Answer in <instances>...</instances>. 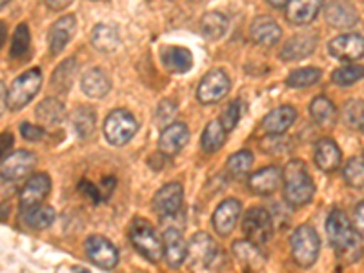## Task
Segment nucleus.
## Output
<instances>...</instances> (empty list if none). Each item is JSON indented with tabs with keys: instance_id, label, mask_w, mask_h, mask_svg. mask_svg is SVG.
I'll use <instances>...</instances> for the list:
<instances>
[{
	"instance_id": "obj_10",
	"label": "nucleus",
	"mask_w": 364,
	"mask_h": 273,
	"mask_svg": "<svg viewBox=\"0 0 364 273\" xmlns=\"http://www.w3.org/2000/svg\"><path fill=\"white\" fill-rule=\"evenodd\" d=\"M86 255L95 266L102 269H113L119 264V250L112 240L102 235H91L86 240Z\"/></svg>"
},
{
	"instance_id": "obj_37",
	"label": "nucleus",
	"mask_w": 364,
	"mask_h": 273,
	"mask_svg": "<svg viewBox=\"0 0 364 273\" xmlns=\"http://www.w3.org/2000/svg\"><path fill=\"white\" fill-rule=\"evenodd\" d=\"M75 71H77V63L75 58H68L64 60L60 66L57 68V71L53 73V87L60 93H66L71 87V82H73Z\"/></svg>"
},
{
	"instance_id": "obj_6",
	"label": "nucleus",
	"mask_w": 364,
	"mask_h": 273,
	"mask_svg": "<svg viewBox=\"0 0 364 273\" xmlns=\"http://www.w3.org/2000/svg\"><path fill=\"white\" fill-rule=\"evenodd\" d=\"M139 132V122L128 109H113L104 120V135L109 144L124 146Z\"/></svg>"
},
{
	"instance_id": "obj_15",
	"label": "nucleus",
	"mask_w": 364,
	"mask_h": 273,
	"mask_svg": "<svg viewBox=\"0 0 364 273\" xmlns=\"http://www.w3.org/2000/svg\"><path fill=\"white\" fill-rule=\"evenodd\" d=\"M282 181H284V173H282L281 168H277V166H266V168L255 171L248 178V188L252 193L268 197V195H273L281 188Z\"/></svg>"
},
{
	"instance_id": "obj_1",
	"label": "nucleus",
	"mask_w": 364,
	"mask_h": 273,
	"mask_svg": "<svg viewBox=\"0 0 364 273\" xmlns=\"http://www.w3.org/2000/svg\"><path fill=\"white\" fill-rule=\"evenodd\" d=\"M326 233L337 257H339V261H343L344 264H352V262L359 261L360 255H363V242H360L359 232L350 223L344 211H330L326 219Z\"/></svg>"
},
{
	"instance_id": "obj_30",
	"label": "nucleus",
	"mask_w": 364,
	"mask_h": 273,
	"mask_svg": "<svg viewBox=\"0 0 364 273\" xmlns=\"http://www.w3.org/2000/svg\"><path fill=\"white\" fill-rule=\"evenodd\" d=\"M35 117L41 122V126H58L66 119V108H64V104L58 99L48 97V99L38 104Z\"/></svg>"
},
{
	"instance_id": "obj_7",
	"label": "nucleus",
	"mask_w": 364,
	"mask_h": 273,
	"mask_svg": "<svg viewBox=\"0 0 364 273\" xmlns=\"http://www.w3.org/2000/svg\"><path fill=\"white\" fill-rule=\"evenodd\" d=\"M230 87H232V82L228 73L217 68V70L208 71L200 79L199 87H197V99L206 106H211V104L220 102L230 93Z\"/></svg>"
},
{
	"instance_id": "obj_24",
	"label": "nucleus",
	"mask_w": 364,
	"mask_h": 273,
	"mask_svg": "<svg viewBox=\"0 0 364 273\" xmlns=\"http://www.w3.org/2000/svg\"><path fill=\"white\" fill-rule=\"evenodd\" d=\"M297 119V112L294 106H279V108L272 109L268 115L262 120V129L268 135H282L286 129L290 128Z\"/></svg>"
},
{
	"instance_id": "obj_45",
	"label": "nucleus",
	"mask_w": 364,
	"mask_h": 273,
	"mask_svg": "<svg viewBox=\"0 0 364 273\" xmlns=\"http://www.w3.org/2000/svg\"><path fill=\"white\" fill-rule=\"evenodd\" d=\"M353 226L359 232V235L364 239V203H360L355 210V219H353Z\"/></svg>"
},
{
	"instance_id": "obj_3",
	"label": "nucleus",
	"mask_w": 364,
	"mask_h": 273,
	"mask_svg": "<svg viewBox=\"0 0 364 273\" xmlns=\"http://www.w3.org/2000/svg\"><path fill=\"white\" fill-rule=\"evenodd\" d=\"M129 242L133 248L144 257L146 261L157 264L161 259H164V242L159 239L155 228L146 219H135L129 226Z\"/></svg>"
},
{
	"instance_id": "obj_33",
	"label": "nucleus",
	"mask_w": 364,
	"mask_h": 273,
	"mask_svg": "<svg viewBox=\"0 0 364 273\" xmlns=\"http://www.w3.org/2000/svg\"><path fill=\"white\" fill-rule=\"evenodd\" d=\"M200 31L208 41H219L228 31V18L219 11L206 13L200 21Z\"/></svg>"
},
{
	"instance_id": "obj_41",
	"label": "nucleus",
	"mask_w": 364,
	"mask_h": 273,
	"mask_svg": "<svg viewBox=\"0 0 364 273\" xmlns=\"http://www.w3.org/2000/svg\"><path fill=\"white\" fill-rule=\"evenodd\" d=\"M29 46H31V35H29V28L26 24H18L15 33H13L11 41V50H9V55L13 58H21L24 57L29 51Z\"/></svg>"
},
{
	"instance_id": "obj_49",
	"label": "nucleus",
	"mask_w": 364,
	"mask_h": 273,
	"mask_svg": "<svg viewBox=\"0 0 364 273\" xmlns=\"http://www.w3.org/2000/svg\"><path fill=\"white\" fill-rule=\"evenodd\" d=\"M360 129L364 132V113H363V119H360Z\"/></svg>"
},
{
	"instance_id": "obj_21",
	"label": "nucleus",
	"mask_w": 364,
	"mask_h": 273,
	"mask_svg": "<svg viewBox=\"0 0 364 273\" xmlns=\"http://www.w3.org/2000/svg\"><path fill=\"white\" fill-rule=\"evenodd\" d=\"M240 203L237 199H226L217 206V210L213 211V228L220 237H228L233 232L237 220L240 217Z\"/></svg>"
},
{
	"instance_id": "obj_8",
	"label": "nucleus",
	"mask_w": 364,
	"mask_h": 273,
	"mask_svg": "<svg viewBox=\"0 0 364 273\" xmlns=\"http://www.w3.org/2000/svg\"><path fill=\"white\" fill-rule=\"evenodd\" d=\"M217 255V242L208 233L199 232L188 242V266L190 269H208Z\"/></svg>"
},
{
	"instance_id": "obj_4",
	"label": "nucleus",
	"mask_w": 364,
	"mask_h": 273,
	"mask_svg": "<svg viewBox=\"0 0 364 273\" xmlns=\"http://www.w3.org/2000/svg\"><path fill=\"white\" fill-rule=\"evenodd\" d=\"M42 86V71L38 68L24 71L18 75L17 79L13 80L9 93L6 97V106L9 112H18V109L26 108L31 100L37 97Z\"/></svg>"
},
{
	"instance_id": "obj_31",
	"label": "nucleus",
	"mask_w": 364,
	"mask_h": 273,
	"mask_svg": "<svg viewBox=\"0 0 364 273\" xmlns=\"http://www.w3.org/2000/svg\"><path fill=\"white\" fill-rule=\"evenodd\" d=\"M310 117L315 124L321 126V128H330V126L336 124L337 108L333 106V102H331L328 97L318 95L311 100Z\"/></svg>"
},
{
	"instance_id": "obj_19",
	"label": "nucleus",
	"mask_w": 364,
	"mask_h": 273,
	"mask_svg": "<svg viewBox=\"0 0 364 273\" xmlns=\"http://www.w3.org/2000/svg\"><path fill=\"white\" fill-rule=\"evenodd\" d=\"M233 255H235L239 266L246 269V272H259L266 266V257L261 252L259 245L252 242L250 239L235 240L232 248Z\"/></svg>"
},
{
	"instance_id": "obj_20",
	"label": "nucleus",
	"mask_w": 364,
	"mask_h": 273,
	"mask_svg": "<svg viewBox=\"0 0 364 273\" xmlns=\"http://www.w3.org/2000/svg\"><path fill=\"white\" fill-rule=\"evenodd\" d=\"M317 48V35L315 33H301L294 35L284 42V48L281 51V58L284 63H295L302 58L310 57Z\"/></svg>"
},
{
	"instance_id": "obj_38",
	"label": "nucleus",
	"mask_w": 364,
	"mask_h": 273,
	"mask_svg": "<svg viewBox=\"0 0 364 273\" xmlns=\"http://www.w3.org/2000/svg\"><path fill=\"white\" fill-rule=\"evenodd\" d=\"M360 79H364V66H359V64L337 68L331 73V82L337 84V86H353Z\"/></svg>"
},
{
	"instance_id": "obj_43",
	"label": "nucleus",
	"mask_w": 364,
	"mask_h": 273,
	"mask_svg": "<svg viewBox=\"0 0 364 273\" xmlns=\"http://www.w3.org/2000/svg\"><path fill=\"white\" fill-rule=\"evenodd\" d=\"M240 109H242V104H240V100H233V102H230V106L226 108V112L223 113V117H220V122L224 124L226 132H232V129H235V126L239 124Z\"/></svg>"
},
{
	"instance_id": "obj_42",
	"label": "nucleus",
	"mask_w": 364,
	"mask_h": 273,
	"mask_svg": "<svg viewBox=\"0 0 364 273\" xmlns=\"http://www.w3.org/2000/svg\"><path fill=\"white\" fill-rule=\"evenodd\" d=\"M364 113V102L360 100H353L348 102L343 109V120L350 128H360V119Z\"/></svg>"
},
{
	"instance_id": "obj_29",
	"label": "nucleus",
	"mask_w": 364,
	"mask_h": 273,
	"mask_svg": "<svg viewBox=\"0 0 364 273\" xmlns=\"http://www.w3.org/2000/svg\"><path fill=\"white\" fill-rule=\"evenodd\" d=\"M119 42V29L112 24H99L91 31V44L100 53H112V51H115Z\"/></svg>"
},
{
	"instance_id": "obj_14",
	"label": "nucleus",
	"mask_w": 364,
	"mask_h": 273,
	"mask_svg": "<svg viewBox=\"0 0 364 273\" xmlns=\"http://www.w3.org/2000/svg\"><path fill=\"white\" fill-rule=\"evenodd\" d=\"M328 51L331 57L339 58V60L355 63L364 57V37L357 33L339 35L328 44Z\"/></svg>"
},
{
	"instance_id": "obj_23",
	"label": "nucleus",
	"mask_w": 364,
	"mask_h": 273,
	"mask_svg": "<svg viewBox=\"0 0 364 273\" xmlns=\"http://www.w3.org/2000/svg\"><path fill=\"white\" fill-rule=\"evenodd\" d=\"M314 159L318 170L330 173V171L339 170L343 154H341V148L337 146V142L333 139H321L315 144Z\"/></svg>"
},
{
	"instance_id": "obj_44",
	"label": "nucleus",
	"mask_w": 364,
	"mask_h": 273,
	"mask_svg": "<svg viewBox=\"0 0 364 273\" xmlns=\"http://www.w3.org/2000/svg\"><path fill=\"white\" fill-rule=\"evenodd\" d=\"M21 135L24 136L26 141L37 142L44 136V126H33V124H29V122H22Z\"/></svg>"
},
{
	"instance_id": "obj_48",
	"label": "nucleus",
	"mask_w": 364,
	"mask_h": 273,
	"mask_svg": "<svg viewBox=\"0 0 364 273\" xmlns=\"http://www.w3.org/2000/svg\"><path fill=\"white\" fill-rule=\"evenodd\" d=\"M288 2H290V0H268V4L275 9L286 8V4H288Z\"/></svg>"
},
{
	"instance_id": "obj_11",
	"label": "nucleus",
	"mask_w": 364,
	"mask_h": 273,
	"mask_svg": "<svg viewBox=\"0 0 364 273\" xmlns=\"http://www.w3.org/2000/svg\"><path fill=\"white\" fill-rule=\"evenodd\" d=\"M182 199H184V190L178 182L164 184L154 197V210L161 219L166 217H175L182 210Z\"/></svg>"
},
{
	"instance_id": "obj_39",
	"label": "nucleus",
	"mask_w": 364,
	"mask_h": 273,
	"mask_svg": "<svg viewBox=\"0 0 364 273\" xmlns=\"http://www.w3.org/2000/svg\"><path fill=\"white\" fill-rule=\"evenodd\" d=\"M344 181H346L348 186L364 188V157H353L346 162L343 170Z\"/></svg>"
},
{
	"instance_id": "obj_22",
	"label": "nucleus",
	"mask_w": 364,
	"mask_h": 273,
	"mask_svg": "<svg viewBox=\"0 0 364 273\" xmlns=\"http://www.w3.org/2000/svg\"><path fill=\"white\" fill-rule=\"evenodd\" d=\"M250 33H252L253 42H257L259 46H264V48H272V46L281 41L282 29L275 18L268 17V15H261V17H257L253 21Z\"/></svg>"
},
{
	"instance_id": "obj_9",
	"label": "nucleus",
	"mask_w": 364,
	"mask_h": 273,
	"mask_svg": "<svg viewBox=\"0 0 364 273\" xmlns=\"http://www.w3.org/2000/svg\"><path fill=\"white\" fill-rule=\"evenodd\" d=\"M242 232L246 239H250L255 245L262 246L272 239L273 233V220L268 210L264 208H252L242 219Z\"/></svg>"
},
{
	"instance_id": "obj_16",
	"label": "nucleus",
	"mask_w": 364,
	"mask_h": 273,
	"mask_svg": "<svg viewBox=\"0 0 364 273\" xmlns=\"http://www.w3.org/2000/svg\"><path fill=\"white\" fill-rule=\"evenodd\" d=\"M190 141V129L182 122H173L162 129L159 136V151L166 157H175Z\"/></svg>"
},
{
	"instance_id": "obj_47",
	"label": "nucleus",
	"mask_w": 364,
	"mask_h": 273,
	"mask_svg": "<svg viewBox=\"0 0 364 273\" xmlns=\"http://www.w3.org/2000/svg\"><path fill=\"white\" fill-rule=\"evenodd\" d=\"M13 146V135L11 133H4L2 135V157H6V155H9V148Z\"/></svg>"
},
{
	"instance_id": "obj_5",
	"label": "nucleus",
	"mask_w": 364,
	"mask_h": 273,
	"mask_svg": "<svg viewBox=\"0 0 364 273\" xmlns=\"http://www.w3.org/2000/svg\"><path fill=\"white\" fill-rule=\"evenodd\" d=\"M291 257L301 268H310L317 262L318 252H321V239L317 232L308 224H301L295 228L290 239Z\"/></svg>"
},
{
	"instance_id": "obj_34",
	"label": "nucleus",
	"mask_w": 364,
	"mask_h": 273,
	"mask_svg": "<svg viewBox=\"0 0 364 273\" xmlns=\"http://www.w3.org/2000/svg\"><path fill=\"white\" fill-rule=\"evenodd\" d=\"M252 164H253L252 151L242 149V151H237V154H233L232 157L228 159L226 171L233 181H242V178L250 173V170H252Z\"/></svg>"
},
{
	"instance_id": "obj_28",
	"label": "nucleus",
	"mask_w": 364,
	"mask_h": 273,
	"mask_svg": "<svg viewBox=\"0 0 364 273\" xmlns=\"http://www.w3.org/2000/svg\"><path fill=\"white\" fill-rule=\"evenodd\" d=\"M326 21L328 24H331L333 28H352V26L357 24L359 21V15L353 9L352 4L348 2H341V0H336V2H330L326 8Z\"/></svg>"
},
{
	"instance_id": "obj_25",
	"label": "nucleus",
	"mask_w": 364,
	"mask_h": 273,
	"mask_svg": "<svg viewBox=\"0 0 364 273\" xmlns=\"http://www.w3.org/2000/svg\"><path fill=\"white\" fill-rule=\"evenodd\" d=\"M162 64L171 73H188L193 66V55L182 46H168L162 50Z\"/></svg>"
},
{
	"instance_id": "obj_13",
	"label": "nucleus",
	"mask_w": 364,
	"mask_h": 273,
	"mask_svg": "<svg viewBox=\"0 0 364 273\" xmlns=\"http://www.w3.org/2000/svg\"><path fill=\"white\" fill-rule=\"evenodd\" d=\"M51 191V178L50 175L37 173L29 178L24 184L21 191V199H18V206H21L22 213H26L31 208L38 206L44 203V199Z\"/></svg>"
},
{
	"instance_id": "obj_46",
	"label": "nucleus",
	"mask_w": 364,
	"mask_h": 273,
	"mask_svg": "<svg viewBox=\"0 0 364 273\" xmlns=\"http://www.w3.org/2000/svg\"><path fill=\"white\" fill-rule=\"evenodd\" d=\"M44 2L53 11H63V9H66L71 4V0H44Z\"/></svg>"
},
{
	"instance_id": "obj_17",
	"label": "nucleus",
	"mask_w": 364,
	"mask_h": 273,
	"mask_svg": "<svg viewBox=\"0 0 364 273\" xmlns=\"http://www.w3.org/2000/svg\"><path fill=\"white\" fill-rule=\"evenodd\" d=\"M324 0H290L284 8L286 21L291 26H306L317 18Z\"/></svg>"
},
{
	"instance_id": "obj_36",
	"label": "nucleus",
	"mask_w": 364,
	"mask_h": 273,
	"mask_svg": "<svg viewBox=\"0 0 364 273\" xmlns=\"http://www.w3.org/2000/svg\"><path fill=\"white\" fill-rule=\"evenodd\" d=\"M321 77H323V71L318 68H301V70H295L288 75L286 84L290 87H308L317 84Z\"/></svg>"
},
{
	"instance_id": "obj_32",
	"label": "nucleus",
	"mask_w": 364,
	"mask_h": 273,
	"mask_svg": "<svg viewBox=\"0 0 364 273\" xmlns=\"http://www.w3.org/2000/svg\"><path fill=\"white\" fill-rule=\"evenodd\" d=\"M226 128L220 120H211L210 124L204 128L203 139H200V144L206 154H215L226 142Z\"/></svg>"
},
{
	"instance_id": "obj_2",
	"label": "nucleus",
	"mask_w": 364,
	"mask_h": 273,
	"mask_svg": "<svg viewBox=\"0 0 364 273\" xmlns=\"http://www.w3.org/2000/svg\"><path fill=\"white\" fill-rule=\"evenodd\" d=\"M315 195L314 178L302 161H290L284 168V200L290 206L301 208L311 203Z\"/></svg>"
},
{
	"instance_id": "obj_35",
	"label": "nucleus",
	"mask_w": 364,
	"mask_h": 273,
	"mask_svg": "<svg viewBox=\"0 0 364 273\" xmlns=\"http://www.w3.org/2000/svg\"><path fill=\"white\" fill-rule=\"evenodd\" d=\"M53 220L55 210L51 206H44V204H38L24 213V223L33 230H46L53 224Z\"/></svg>"
},
{
	"instance_id": "obj_18",
	"label": "nucleus",
	"mask_w": 364,
	"mask_h": 273,
	"mask_svg": "<svg viewBox=\"0 0 364 273\" xmlns=\"http://www.w3.org/2000/svg\"><path fill=\"white\" fill-rule=\"evenodd\" d=\"M162 242H164V261L171 268H178L188 257V245L184 242V237L178 228H166L162 233Z\"/></svg>"
},
{
	"instance_id": "obj_27",
	"label": "nucleus",
	"mask_w": 364,
	"mask_h": 273,
	"mask_svg": "<svg viewBox=\"0 0 364 273\" xmlns=\"http://www.w3.org/2000/svg\"><path fill=\"white\" fill-rule=\"evenodd\" d=\"M80 87L91 99H104L112 90V80L100 68H93L87 71L80 80Z\"/></svg>"
},
{
	"instance_id": "obj_26",
	"label": "nucleus",
	"mask_w": 364,
	"mask_h": 273,
	"mask_svg": "<svg viewBox=\"0 0 364 273\" xmlns=\"http://www.w3.org/2000/svg\"><path fill=\"white\" fill-rule=\"evenodd\" d=\"M77 28V18L73 15H66V17L58 18L50 29V51L51 55H58L71 41Z\"/></svg>"
},
{
	"instance_id": "obj_12",
	"label": "nucleus",
	"mask_w": 364,
	"mask_h": 273,
	"mask_svg": "<svg viewBox=\"0 0 364 273\" xmlns=\"http://www.w3.org/2000/svg\"><path fill=\"white\" fill-rule=\"evenodd\" d=\"M37 164V159L28 149H18L15 154H9L2 157V166H0V173L4 181H21L28 177L31 170Z\"/></svg>"
},
{
	"instance_id": "obj_50",
	"label": "nucleus",
	"mask_w": 364,
	"mask_h": 273,
	"mask_svg": "<svg viewBox=\"0 0 364 273\" xmlns=\"http://www.w3.org/2000/svg\"><path fill=\"white\" fill-rule=\"evenodd\" d=\"M8 2H9V0H0V4H2V8H4V6L8 4Z\"/></svg>"
},
{
	"instance_id": "obj_40",
	"label": "nucleus",
	"mask_w": 364,
	"mask_h": 273,
	"mask_svg": "<svg viewBox=\"0 0 364 273\" xmlns=\"http://www.w3.org/2000/svg\"><path fill=\"white\" fill-rule=\"evenodd\" d=\"M71 119H73V126L80 136H90L91 133H93V129H95L97 115L93 113V109L91 108L82 106V108H79L73 113Z\"/></svg>"
}]
</instances>
